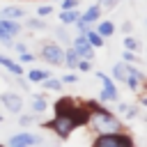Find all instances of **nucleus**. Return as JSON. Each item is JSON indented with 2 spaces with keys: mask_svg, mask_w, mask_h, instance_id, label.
<instances>
[{
  "mask_svg": "<svg viewBox=\"0 0 147 147\" xmlns=\"http://www.w3.org/2000/svg\"><path fill=\"white\" fill-rule=\"evenodd\" d=\"M113 78L117 83H124L131 92H138L145 85V71L133 62H115L113 64Z\"/></svg>",
  "mask_w": 147,
  "mask_h": 147,
  "instance_id": "obj_1",
  "label": "nucleus"
},
{
  "mask_svg": "<svg viewBox=\"0 0 147 147\" xmlns=\"http://www.w3.org/2000/svg\"><path fill=\"white\" fill-rule=\"evenodd\" d=\"M117 2H119V0H99L96 5H99V9H101V11H110V9H115V7H117Z\"/></svg>",
  "mask_w": 147,
  "mask_h": 147,
  "instance_id": "obj_24",
  "label": "nucleus"
},
{
  "mask_svg": "<svg viewBox=\"0 0 147 147\" xmlns=\"http://www.w3.org/2000/svg\"><path fill=\"white\" fill-rule=\"evenodd\" d=\"M57 18L62 21V25H74V23L80 18V9H78V7H74V9H60Z\"/></svg>",
  "mask_w": 147,
  "mask_h": 147,
  "instance_id": "obj_11",
  "label": "nucleus"
},
{
  "mask_svg": "<svg viewBox=\"0 0 147 147\" xmlns=\"http://www.w3.org/2000/svg\"><path fill=\"white\" fill-rule=\"evenodd\" d=\"M94 30H96L103 39H108V37H113V34H115V30H117V28H115V23H113V21H101V18H99Z\"/></svg>",
  "mask_w": 147,
  "mask_h": 147,
  "instance_id": "obj_15",
  "label": "nucleus"
},
{
  "mask_svg": "<svg viewBox=\"0 0 147 147\" xmlns=\"http://www.w3.org/2000/svg\"><path fill=\"white\" fill-rule=\"evenodd\" d=\"M28 30H46L48 28V23L46 21H41V16H34V18H28L25 23H23Z\"/></svg>",
  "mask_w": 147,
  "mask_h": 147,
  "instance_id": "obj_20",
  "label": "nucleus"
},
{
  "mask_svg": "<svg viewBox=\"0 0 147 147\" xmlns=\"http://www.w3.org/2000/svg\"><path fill=\"white\" fill-rule=\"evenodd\" d=\"M7 142H9L11 147H34V145L41 142V138H39L37 133H32V131H18V133H14Z\"/></svg>",
  "mask_w": 147,
  "mask_h": 147,
  "instance_id": "obj_6",
  "label": "nucleus"
},
{
  "mask_svg": "<svg viewBox=\"0 0 147 147\" xmlns=\"http://www.w3.org/2000/svg\"><path fill=\"white\" fill-rule=\"evenodd\" d=\"M30 108H32V113H34V115L46 113V108H48L46 96H44V94H34V96H32V101H30Z\"/></svg>",
  "mask_w": 147,
  "mask_h": 147,
  "instance_id": "obj_17",
  "label": "nucleus"
},
{
  "mask_svg": "<svg viewBox=\"0 0 147 147\" xmlns=\"http://www.w3.org/2000/svg\"><path fill=\"white\" fill-rule=\"evenodd\" d=\"M0 16H5V18H25V9L23 7H18V5H7V7H2L0 9Z\"/></svg>",
  "mask_w": 147,
  "mask_h": 147,
  "instance_id": "obj_14",
  "label": "nucleus"
},
{
  "mask_svg": "<svg viewBox=\"0 0 147 147\" xmlns=\"http://www.w3.org/2000/svg\"><path fill=\"white\" fill-rule=\"evenodd\" d=\"M122 44H124V48H126V51H136V53L140 51V41H138V39H136L131 32H129V34H124Z\"/></svg>",
  "mask_w": 147,
  "mask_h": 147,
  "instance_id": "obj_21",
  "label": "nucleus"
},
{
  "mask_svg": "<svg viewBox=\"0 0 147 147\" xmlns=\"http://www.w3.org/2000/svg\"><path fill=\"white\" fill-rule=\"evenodd\" d=\"M46 129H51L57 138H62V140H67L74 131H76V124H74V119L71 117H67V115H55L51 122H46L44 124Z\"/></svg>",
  "mask_w": 147,
  "mask_h": 147,
  "instance_id": "obj_3",
  "label": "nucleus"
},
{
  "mask_svg": "<svg viewBox=\"0 0 147 147\" xmlns=\"http://www.w3.org/2000/svg\"><path fill=\"white\" fill-rule=\"evenodd\" d=\"M74 106H76V101H74L71 96H60V99L53 103V110H55V115H67V117H69V113L74 110Z\"/></svg>",
  "mask_w": 147,
  "mask_h": 147,
  "instance_id": "obj_10",
  "label": "nucleus"
},
{
  "mask_svg": "<svg viewBox=\"0 0 147 147\" xmlns=\"http://www.w3.org/2000/svg\"><path fill=\"white\" fill-rule=\"evenodd\" d=\"M78 5H80V0H62L60 9H74V7H78Z\"/></svg>",
  "mask_w": 147,
  "mask_h": 147,
  "instance_id": "obj_32",
  "label": "nucleus"
},
{
  "mask_svg": "<svg viewBox=\"0 0 147 147\" xmlns=\"http://www.w3.org/2000/svg\"><path fill=\"white\" fill-rule=\"evenodd\" d=\"M83 34H85V39L90 41V46H92V48H101V46H106V39H103L94 28H87Z\"/></svg>",
  "mask_w": 147,
  "mask_h": 147,
  "instance_id": "obj_16",
  "label": "nucleus"
},
{
  "mask_svg": "<svg viewBox=\"0 0 147 147\" xmlns=\"http://www.w3.org/2000/svg\"><path fill=\"white\" fill-rule=\"evenodd\" d=\"M55 37H60V39H62V41H71V37H69V34H67V30H64V25H62V28H57V30H55Z\"/></svg>",
  "mask_w": 147,
  "mask_h": 147,
  "instance_id": "obj_33",
  "label": "nucleus"
},
{
  "mask_svg": "<svg viewBox=\"0 0 147 147\" xmlns=\"http://www.w3.org/2000/svg\"><path fill=\"white\" fill-rule=\"evenodd\" d=\"M122 60H124V62H133V64L140 62V60H138V53H136V51H126V48H124V53H122Z\"/></svg>",
  "mask_w": 147,
  "mask_h": 147,
  "instance_id": "obj_25",
  "label": "nucleus"
},
{
  "mask_svg": "<svg viewBox=\"0 0 147 147\" xmlns=\"http://www.w3.org/2000/svg\"><path fill=\"white\" fill-rule=\"evenodd\" d=\"M71 48H74L80 57H85V60H94V48L90 46V41L85 39L83 32H78L76 37H71Z\"/></svg>",
  "mask_w": 147,
  "mask_h": 147,
  "instance_id": "obj_7",
  "label": "nucleus"
},
{
  "mask_svg": "<svg viewBox=\"0 0 147 147\" xmlns=\"http://www.w3.org/2000/svg\"><path fill=\"white\" fill-rule=\"evenodd\" d=\"M23 76H28V83H41L44 78H48V76H53V74H51L48 69H37V67H34V69H30V71L23 74Z\"/></svg>",
  "mask_w": 147,
  "mask_h": 147,
  "instance_id": "obj_19",
  "label": "nucleus"
},
{
  "mask_svg": "<svg viewBox=\"0 0 147 147\" xmlns=\"http://www.w3.org/2000/svg\"><path fill=\"white\" fill-rule=\"evenodd\" d=\"M0 103H2L9 113H16V115L23 110V99H21L16 92H2V94H0Z\"/></svg>",
  "mask_w": 147,
  "mask_h": 147,
  "instance_id": "obj_8",
  "label": "nucleus"
},
{
  "mask_svg": "<svg viewBox=\"0 0 147 147\" xmlns=\"http://www.w3.org/2000/svg\"><path fill=\"white\" fill-rule=\"evenodd\" d=\"M96 78L101 80V92H99V101L101 103H115V101H119V92H117V85H115V80L108 76V74H103V71H96Z\"/></svg>",
  "mask_w": 147,
  "mask_h": 147,
  "instance_id": "obj_5",
  "label": "nucleus"
},
{
  "mask_svg": "<svg viewBox=\"0 0 147 147\" xmlns=\"http://www.w3.org/2000/svg\"><path fill=\"white\" fill-rule=\"evenodd\" d=\"M11 39H14V37H11V34H9V32H7L2 25H0V44H5V46H11V44H14Z\"/></svg>",
  "mask_w": 147,
  "mask_h": 147,
  "instance_id": "obj_28",
  "label": "nucleus"
},
{
  "mask_svg": "<svg viewBox=\"0 0 147 147\" xmlns=\"http://www.w3.org/2000/svg\"><path fill=\"white\" fill-rule=\"evenodd\" d=\"M94 147H131L133 138L126 131H113V133H96L92 140Z\"/></svg>",
  "mask_w": 147,
  "mask_h": 147,
  "instance_id": "obj_2",
  "label": "nucleus"
},
{
  "mask_svg": "<svg viewBox=\"0 0 147 147\" xmlns=\"http://www.w3.org/2000/svg\"><path fill=\"white\" fill-rule=\"evenodd\" d=\"M34 53H30V51H23V53H18V62H23V64H30V62H34Z\"/></svg>",
  "mask_w": 147,
  "mask_h": 147,
  "instance_id": "obj_27",
  "label": "nucleus"
},
{
  "mask_svg": "<svg viewBox=\"0 0 147 147\" xmlns=\"http://www.w3.org/2000/svg\"><path fill=\"white\" fill-rule=\"evenodd\" d=\"M60 80H62V85H71V83H78V76H76V71L71 69V71H69L67 76H62Z\"/></svg>",
  "mask_w": 147,
  "mask_h": 147,
  "instance_id": "obj_30",
  "label": "nucleus"
},
{
  "mask_svg": "<svg viewBox=\"0 0 147 147\" xmlns=\"http://www.w3.org/2000/svg\"><path fill=\"white\" fill-rule=\"evenodd\" d=\"M78 60H80V55H78V53L71 48V46H69V48H64V57H62V64H64L67 69H74V71H76V62H78Z\"/></svg>",
  "mask_w": 147,
  "mask_h": 147,
  "instance_id": "obj_18",
  "label": "nucleus"
},
{
  "mask_svg": "<svg viewBox=\"0 0 147 147\" xmlns=\"http://www.w3.org/2000/svg\"><path fill=\"white\" fill-rule=\"evenodd\" d=\"M0 25H2L11 37H18L21 30H23V23H18L16 18H5V16H0Z\"/></svg>",
  "mask_w": 147,
  "mask_h": 147,
  "instance_id": "obj_13",
  "label": "nucleus"
},
{
  "mask_svg": "<svg viewBox=\"0 0 147 147\" xmlns=\"http://www.w3.org/2000/svg\"><path fill=\"white\" fill-rule=\"evenodd\" d=\"M39 57H41L46 64H51V67H62L64 48H62L57 41H46V44H41V48H39Z\"/></svg>",
  "mask_w": 147,
  "mask_h": 147,
  "instance_id": "obj_4",
  "label": "nucleus"
},
{
  "mask_svg": "<svg viewBox=\"0 0 147 147\" xmlns=\"http://www.w3.org/2000/svg\"><path fill=\"white\" fill-rule=\"evenodd\" d=\"M11 48H14L16 53H23V51H28V46H25L23 41H16V44H11Z\"/></svg>",
  "mask_w": 147,
  "mask_h": 147,
  "instance_id": "obj_35",
  "label": "nucleus"
},
{
  "mask_svg": "<svg viewBox=\"0 0 147 147\" xmlns=\"http://www.w3.org/2000/svg\"><path fill=\"white\" fill-rule=\"evenodd\" d=\"M138 113H140V110H138V106H126L124 117H126V119H136V117H138Z\"/></svg>",
  "mask_w": 147,
  "mask_h": 147,
  "instance_id": "obj_31",
  "label": "nucleus"
},
{
  "mask_svg": "<svg viewBox=\"0 0 147 147\" xmlns=\"http://www.w3.org/2000/svg\"><path fill=\"white\" fill-rule=\"evenodd\" d=\"M119 30H122V32H124V34H129V32H131V30H133V23H131V21H124V23H122V28H119Z\"/></svg>",
  "mask_w": 147,
  "mask_h": 147,
  "instance_id": "obj_34",
  "label": "nucleus"
},
{
  "mask_svg": "<svg viewBox=\"0 0 147 147\" xmlns=\"http://www.w3.org/2000/svg\"><path fill=\"white\" fill-rule=\"evenodd\" d=\"M16 83H18V85H21L23 90H28V87H30V83H28V78H23V76H16Z\"/></svg>",
  "mask_w": 147,
  "mask_h": 147,
  "instance_id": "obj_36",
  "label": "nucleus"
},
{
  "mask_svg": "<svg viewBox=\"0 0 147 147\" xmlns=\"http://www.w3.org/2000/svg\"><path fill=\"white\" fill-rule=\"evenodd\" d=\"M69 117L74 119L76 129H78V126H87V122H90V110L85 108V103H76L74 110L69 113Z\"/></svg>",
  "mask_w": 147,
  "mask_h": 147,
  "instance_id": "obj_9",
  "label": "nucleus"
},
{
  "mask_svg": "<svg viewBox=\"0 0 147 147\" xmlns=\"http://www.w3.org/2000/svg\"><path fill=\"white\" fill-rule=\"evenodd\" d=\"M37 117H39V115H34V113H32V115H21V117H18V124H21V126H30V124L37 122Z\"/></svg>",
  "mask_w": 147,
  "mask_h": 147,
  "instance_id": "obj_26",
  "label": "nucleus"
},
{
  "mask_svg": "<svg viewBox=\"0 0 147 147\" xmlns=\"http://www.w3.org/2000/svg\"><path fill=\"white\" fill-rule=\"evenodd\" d=\"M51 14H53V7H51V5H39V7H37V16L46 18V16H51Z\"/></svg>",
  "mask_w": 147,
  "mask_h": 147,
  "instance_id": "obj_29",
  "label": "nucleus"
},
{
  "mask_svg": "<svg viewBox=\"0 0 147 147\" xmlns=\"http://www.w3.org/2000/svg\"><path fill=\"white\" fill-rule=\"evenodd\" d=\"M0 67H5L9 74H14V76H23V67H21V62H16V60H11V57H7V55H2L0 53Z\"/></svg>",
  "mask_w": 147,
  "mask_h": 147,
  "instance_id": "obj_12",
  "label": "nucleus"
},
{
  "mask_svg": "<svg viewBox=\"0 0 147 147\" xmlns=\"http://www.w3.org/2000/svg\"><path fill=\"white\" fill-rule=\"evenodd\" d=\"M41 85H44V90H53V92H60V90H62V80H60V78H53V76L44 78Z\"/></svg>",
  "mask_w": 147,
  "mask_h": 147,
  "instance_id": "obj_22",
  "label": "nucleus"
},
{
  "mask_svg": "<svg viewBox=\"0 0 147 147\" xmlns=\"http://www.w3.org/2000/svg\"><path fill=\"white\" fill-rule=\"evenodd\" d=\"M76 71H83V74L92 71V60H85V57H80V60L76 62Z\"/></svg>",
  "mask_w": 147,
  "mask_h": 147,
  "instance_id": "obj_23",
  "label": "nucleus"
}]
</instances>
